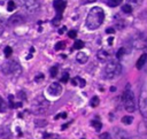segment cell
<instances>
[{
	"label": "cell",
	"instance_id": "29",
	"mask_svg": "<svg viewBox=\"0 0 147 139\" xmlns=\"http://www.w3.org/2000/svg\"><path fill=\"white\" fill-rule=\"evenodd\" d=\"M4 52H5V56H6V57H9V56L12 55V53H13V49H12V47L7 46V47H5Z\"/></svg>",
	"mask_w": 147,
	"mask_h": 139
},
{
	"label": "cell",
	"instance_id": "38",
	"mask_svg": "<svg viewBox=\"0 0 147 139\" xmlns=\"http://www.w3.org/2000/svg\"><path fill=\"white\" fill-rule=\"evenodd\" d=\"M106 32H107V33H114V32H115V30H114L113 28H108V29L106 30Z\"/></svg>",
	"mask_w": 147,
	"mask_h": 139
},
{
	"label": "cell",
	"instance_id": "2",
	"mask_svg": "<svg viewBox=\"0 0 147 139\" xmlns=\"http://www.w3.org/2000/svg\"><path fill=\"white\" fill-rule=\"evenodd\" d=\"M122 74V65L117 61H110L106 64L104 69V76L107 80L117 78Z\"/></svg>",
	"mask_w": 147,
	"mask_h": 139
},
{
	"label": "cell",
	"instance_id": "10",
	"mask_svg": "<svg viewBox=\"0 0 147 139\" xmlns=\"http://www.w3.org/2000/svg\"><path fill=\"white\" fill-rule=\"evenodd\" d=\"M8 22H9L12 25H19V24H22V23L24 22V19L22 17V15L15 14V15H13L12 17H9Z\"/></svg>",
	"mask_w": 147,
	"mask_h": 139
},
{
	"label": "cell",
	"instance_id": "43",
	"mask_svg": "<svg viewBox=\"0 0 147 139\" xmlns=\"http://www.w3.org/2000/svg\"><path fill=\"white\" fill-rule=\"evenodd\" d=\"M86 1H88V3H94L96 0H86Z\"/></svg>",
	"mask_w": 147,
	"mask_h": 139
},
{
	"label": "cell",
	"instance_id": "25",
	"mask_svg": "<svg viewBox=\"0 0 147 139\" xmlns=\"http://www.w3.org/2000/svg\"><path fill=\"white\" fill-rule=\"evenodd\" d=\"M117 139H132L131 137L128 136V133L125 131H121V133H117Z\"/></svg>",
	"mask_w": 147,
	"mask_h": 139
},
{
	"label": "cell",
	"instance_id": "41",
	"mask_svg": "<svg viewBox=\"0 0 147 139\" xmlns=\"http://www.w3.org/2000/svg\"><path fill=\"white\" fill-rule=\"evenodd\" d=\"M113 40H114V38H113V37L108 38V44H109V45H112V44H113Z\"/></svg>",
	"mask_w": 147,
	"mask_h": 139
},
{
	"label": "cell",
	"instance_id": "37",
	"mask_svg": "<svg viewBox=\"0 0 147 139\" xmlns=\"http://www.w3.org/2000/svg\"><path fill=\"white\" fill-rule=\"evenodd\" d=\"M64 31H67V28H65V27H62V28L59 30V33H60V35H63Z\"/></svg>",
	"mask_w": 147,
	"mask_h": 139
},
{
	"label": "cell",
	"instance_id": "3",
	"mask_svg": "<svg viewBox=\"0 0 147 139\" xmlns=\"http://www.w3.org/2000/svg\"><path fill=\"white\" fill-rule=\"evenodd\" d=\"M122 99H123V102H124V108L128 113H133L136 110V101H134V96H133V92L131 91V86L130 84L126 85L124 92H123V96H122Z\"/></svg>",
	"mask_w": 147,
	"mask_h": 139
},
{
	"label": "cell",
	"instance_id": "28",
	"mask_svg": "<svg viewBox=\"0 0 147 139\" xmlns=\"http://www.w3.org/2000/svg\"><path fill=\"white\" fill-rule=\"evenodd\" d=\"M35 124H36V126H45V125H47V122L45 120H36Z\"/></svg>",
	"mask_w": 147,
	"mask_h": 139
},
{
	"label": "cell",
	"instance_id": "17",
	"mask_svg": "<svg viewBox=\"0 0 147 139\" xmlns=\"http://www.w3.org/2000/svg\"><path fill=\"white\" fill-rule=\"evenodd\" d=\"M133 122V117L132 116H123L122 117V123H124V124H126V125H130L131 123Z\"/></svg>",
	"mask_w": 147,
	"mask_h": 139
},
{
	"label": "cell",
	"instance_id": "33",
	"mask_svg": "<svg viewBox=\"0 0 147 139\" xmlns=\"http://www.w3.org/2000/svg\"><path fill=\"white\" fill-rule=\"evenodd\" d=\"M68 36H69V38H71V39L76 38V36H77V32H76V30H70V31L68 32Z\"/></svg>",
	"mask_w": 147,
	"mask_h": 139
},
{
	"label": "cell",
	"instance_id": "19",
	"mask_svg": "<svg viewBox=\"0 0 147 139\" xmlns=\"http://www.w3.org/2000/svg\"><path fill=\"white\" fill-rule=\"evenodd\" d=\"M123 0H108V6L109 7H117L120 4H122Z\"/></svg>",
	"mask_w": 147,
	"mask_h": 139
},
{
	"label": "cell",
	"instance_id": "14",
	"mask_svg": "<svg viewBox=\"0 0 147 139\" xmlns=\"http://www.w3.org/2000/svg\"><path fill=\"white\" fill-rule=\"evenodd\" d=\"M146 61H147V54H146V53H144L142 55H140V57L138 59V61H137V63H136L137 69H141V68L145 65Z\"/></svg>",
	"mask_w": 147,
	"mask_h": 139
},
{
	"label": "cell",
	"instance_id": "20",
	"mask_svg": "<svg viewBox=\"0 0 147 139\" xmlns=\"http://www.w3.org/2000/svg\"><path fill=\"white\" fill-rule=\"evenodd\" d=\"M132 7L129 5V4H125L123 7H122V12L123 13H125V14H130V13H132Z\"/></svg>",
	"mask_w": 147,
	"mask_h": 139
},
{
	"label": "cell",
	"instance_id": "8",
	"mask_svg": "<svg viewBox=\"0 0 147 139\" xmlns=\"http://www.w3.org/2000/svg\"><path fill=\"white\" fill-rule=\"evenodd\" d=\"M47 93L52 97H60L61 93H62V86L60 83L57 82H54L52 83L48 88H47Z\"/></svg>",
	"mask_w": 147,
	"mask_h": 139
},
{
	"label": "cell",
	"instance_id": "36",
	"mask_svg": "<svg viewBox=\"0 0 147 139\" xmlns=\"http://www.w3.org/2000/svg\"><path fill=\"white\" fill-rule=\"evenodd\" d=\"M60 117L65 118V117H67V114H65V113H61L60 115H56V116H55V120H57V118H60Z\"/></svg>",
	"mask_w": 147,
	"mask_h": 139
},
{
	"label": "cell",
	"instance_id": "40",
	"mask_svg": "<svg viewBox=\"0 0 147 139\" xmlns=\"http://www.w3.org/2000/svg\"><path fill=\"white\" fill-rule=\"evenodd\" d=\"M3 32H4V27H3V24H0V36L3 35Z\"/></svg>",
	"mask_w": 147,
	"mask_h": 139
},
{
	"label": "cell",
	"instance_id": "15",
	"mask_svg": "<svg viewBox=\"0 0 147 139\" xmlns=\"http://www.w3.org/2000/svg\"><path fill=\"white\" fill-rule=\"evenodd\" d=\"M144 0H126V4H129L132 8H137L142 4Z\"/></svg>",
	"mask_w": 147,
	"mask_h": 139
},
{
	"label": "cell",
	"instance_id": "27",
	"mask_svg": "<svg viewBox=\"0 0 147 139\" xmlns=\"http://www.w3.org/2000/svg\"><path fill=\"white\" fill-rule=\"evenodd\" d=\"M61 20H62V15H57L56 17H54V19L52 20V24H53V25H59L60 22H61Z\"/></svg>",
	"mask_w": 147,
	"mask_h": 139
},
{
	"label": "cell",
	"instance_id": "11",
	"mask_svg": "<svg viewBox=\"0 0 147 139\" xmlns=\"http://www.w3.org/2000/svg\"><path fill=\"white\" fill-rule=\"evenodd\" d=\"M97 57H98L99 61L106 62V61L110 57V53H109L108 51H106V49H100V51L97 53Z\"/></svg>",
	"mask_w": 147,
	"mask_h": 139
},
{
	"label": "cell",
	"instance_id": "42",
	"mask_svg": "<svg viewBox=\"0 0 147 139\" xmlns=\"http://www.w3.org/2000/svg\"><path fill=\"white\" fill-rule=\"evenodd\" d=\"M110 91H112V92H114V91H116V88H114V86H113V88H110Z\"/></svg>",
	"mask_w": 147,
	"mask_h": 139
},
{
	"label": "cell",
	"instance_id": "21",
	"mask_svg": "<svg viewBox=\"0 0 147 139\" xmlns=\"http://www.w3.org/2000/svg\"><path fill=\"white\" fill-rule=\"evenodd\" d=\"M7 110V104L5 102V100L0 97V112H6Z\"/></svg>",
	"mask_w": 147,
	"mask_h": 139
},
{
	"label": "cell",
	"instance_id": "13",
	"mask_svg": "<svg viewBox=\"0 0 147 139\" xmlns=\"http://www.w3.org/2000/svg\"><path fill=\"white\" fill-rule=\"evenodd\" d=\"M88 60H89L88 54H85L84 52H78V53H77V55H76V61H77L78 63L84 64V63L88 62Z\"/></svg>",
	"mask_w": 147,
	"mask_h": 139
},
{
	"label": "cell",
	"instance_id": "39",
	"mask_svg": "<svg viewBox=\"0 0 147 139\" xmlns=\"http://www.w3.org/2000/svg\"><path fill=\"white\" fill-rule=\"evenodd\" d=\"M19 94H20V97H21V99H22V100H24V99H25V93H24L23 91H21Z\"/></svg>",
	"mask_w": 147,
	"mask_h": 139
},
{
	"label": "cell",
	"instance_id": "7",
	"mask_svg": "<svg viewBox=\"0 0 147 139\" xmlns=\"http://www.w3.org/2000/svg\"><path fill=\"white\" fill-rule=\"evenodd\" d=\"M139 109L141 115L147 120V89L142 88L139 96Z\"/></svg>",
	"mask_w": 147,
	"mask_h": 139
},
{
	"label": "cell",
	"instance_id": "34",
	"mask_svg": "<svg viewBox=\"0 0 147 139\" xmlns=\"http://www.w3.org/2000/svg\"><path fill=\"white\" fill-rule=\"evenodd\" d=\"M100 139H110V134L108 132H102L100 134Z\"/></svg>",
	"mask_w": 147,
	"mask_h": 139
},
{
	"label": "cell",
	"instance_id": "16",
	"mask_svg": "<svg viewBox=\"0 0 147 139\" xmlns=\"http://www.w3.org/2000/svg\"><path fill=\"white\" fill-rule=\"evenodd\" d=\"M8 101H9V107H12V108H17V107L22 106L21 102H14V97L13 96H8Z\"/></svg>",
	"mask_w": 147,
	"mask_h": 139
},
{
	"label": "cell",
	"instance_id": "1",
	"mask_svg": "<svg viewBox=\"0 0 147 139\" xmlns=\"http://www.w3.org/2000/svg\"><path fill=\"white\" fill-rule=\"evenodd\" d=\"M105 20V12L101 7H92L86 16V27L90 30H96L98 29Z\"/></svg>",
	"mask_w": 147,
	"mask_h": 139
},
{
	"label": "cell",
	"instance_id": "30",
	"mask_svg": "<svg viewBox=\"0 0 147 139\" xmlns=\"http://www.w3.org/2000/svg\"><path fill=\"white\" fill-rule=\"evenodd\" d=\"M124 54H125V48H123V47H122V48H120V49H118V52L116 53V57H117V59H122Z\"/></svg>",
	"mask_w": 147,
	"mask_h": 139
},
{
	"label": "cell",
	"instance_id": "9",
	"mask_svg": "<svg viewBox=\"0 0 147 139\" xmlns=\"http://www.w3.org/2000/svg\"><path fill=\"white\" fill-rule=\"evenodd\" d=\"M53 6H54V8H55L57 15H62L63 11H64L65 7H67V0H54Z\"/></svg>",
	"mask_w": 147,
	"mask_h": 139
},
{
	"label": "cell",
	"instance_id": "31",
	"mask_svg": "<svg viewBox=\"0 0 147 139\" xmlns=\"http://www.w3.org/2000/svg\"><path fill=\"white\" fill-rule=\"evenodd\" d=\"M49 74H51V77H55L57 75V68L56 67H52L51 70H49Z\"/></svg>",
	"mask_w": 147,
	"mask_h": 139
},
{
	"label": "cell",
	"instance_id": "32",
	"mask_svg": "<svg viewBox=\"0 0 147 139\" xmlns=\"http://www.w3.org/2000/svg\"><path fill=\"white\" fill-rule=\"evenodd\" d=\"M69 81V74L68 73H64L63 75H62V77H61V83H67Z\"/></svg>",
	"mask_w": 147,
	"mask_h": 139
},
{
	"label": "cell",
	"instance_id": "23",
	"mask_svg": "<svg viewBox=\"0 0 147 139\" xmlns=\"http://www.w3.org/2000/svg\"><path fill=\"white\" fill-rule=\"evenodd\" d=\"M99 104H100V99H99L97 96H96V97H93V98L91 99V101H90V105H91L92 107H97Z\"/></svg>",
	"mask_w": 147,
	"mask_h": 139
},
{
	"label": "cell",
	"instance_id": "24",
	"mask_svg": "<svg viewBox=\"0 0 147 139\" xmlns=\"http://www.w3.org/2000/svg\"><path fill=\"white\" fill-rule=\"evenodd\" d=\"M91 124H92V126H94V129H96L97 131H100L101 128H102V124H101V122H99V121H92Z\"/></svg>",
	"mask_w": 147,
	"mask_h": 139
},
{
	"label": "cell",
	"instance_id": "6",
	"mask_svg": "<svg viewBox=\"0 0 147 139\" xmlns=\"http://www.w3.org/2000/svg\"><path fill=\"white\" fill-rule=\"evenodd\" d=\"M21 5H22V8L24 9V12H27L29 14L36 13L40 7V4L38 0H21Z\"/></svg>",
	"mask_w": 147,
	"mask_h": 139
},
{
	"label": "cell",
	"instance_id": "12",
	"mask_svg": "<svg viewBox=\"0 0 147 139\" xmlns=\"http://www.w3.org/2000/svg\"><path fill=\"white\" fill-rule=\"evenodd\" d=\"M71 84H72L74 86H78V88H84V86L86 85V82H85V80L81 78L80 76H76V77H74V78L71 80Z\"/></svg>",
	"mask_w": 147,
	"mask_h": 139
},
{
	"label": "cell",
	"instance_id": "26",
	"mask_svg": "<svg viewBox=\"0 0 147 139\" xmlns=\"http://www.w3.org/2000/svg\"><path fill=\"white\" fill-rule=\"evenodd\" d=\"M15 8H16L15 3H14V1H8V4H7V9H8V12H13V11H15Z\"/></svg>",
	"mask_w": 147,
	"mask_h": 139
},
{
	"label": "cell",
	"instance_id": "18",
	"mask_svg": "<svg viewBox=\"0 0 147 139\" xmlns=\"http://www.w3.org/2000/svg\"><path fill=\"white\" fill-rule=\"evenodd\" d=\"M83 47H84V43L82 40H76L75 43H74V46H72L74 49H82Z\"/></svg>",
	"mask_w": 147,
	"mask_h": 139
},
{
	"label": "cell",
	"instance_id": "5",
	"mask_svg": "<svg viewBox=\"0 0 147 139\" xmlns=\"http://www.w3.org/2000/svg\"><path fill=\"white\" fill-rule=\"evenodd\" d=\"M47 108H48V101L43 96L35 98L31 106V110L33 114H44L47 110Z\"/></svg>",
	"mask_w": 147,
	"mask_h": 139
},
{
	"label": "cell",
	"instance_id": "4",
	"mask_svg": "<svg viewBox=\"0 0 147 139\" xmlns=\"http://www.w3.org/2000/svg\"><path fill=\"white\" fill-rule=\"evenodd\" d=\"M1 70L5 75L7 76H19L21 73H22V69H21V65L19 62L14 61V60H8L6 61L3 67H1Z\"/></svg>",
	"mask_w": 147,
	"mask_h": 139
},
{
	"label": "cell",
	"instance_id": "22",
	"mask_svg": "<svg viewBox=\"0 0 147 139\" xmlns=\"http://www.w3.org/2000/svg\"><path fill=\"white\" fill-rule=\"evenodd\" d=\"M64 47H65L64 41H57V43L55 44V46H54L55 51H61V49H64Z\"/></svg>",
	"mask_w": 147,
	"mask_h": 139
},
{
	"label": "cell",
	"instance_id": "35",
	"mask_svg": "<svg viewBox=\"0 0 147 139\" xmlns=\"http://www.w3.org/2000/svg\"><path fill=\"white\" fill-rule=\"evenodd\" d=\"M43 80H44V75H43V74H39V75L36 76V78H35L36 82H40V81H43Z\"/></svg>",
	"mask_w": 147,
	"mask_h": 139
}]
</instances>
